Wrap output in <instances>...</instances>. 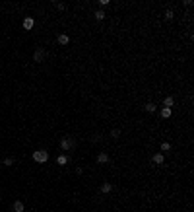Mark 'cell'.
Here are the masks:
<instances>
[{"label": "cell", "instance_id": "obj_1", "mask_svg": "<svg viewBox=\"0 0 194 212\" xmlns=\"http://www.w3.org/2000/svg\"><path fill=\"white\" fill-rule=\"evenodd\" d=\"M33 160L37 164H47L49 162V152L47 150H35L33 152Z\"/></svg>", "mask_w": 194, "mask_h": 212}, {"label": "cell", "instance_id": "obj_2", "mask_svg": "<svg viewBox=\"0 0 194 212\" xmlns=\"http://www.w3.org/2000/svg\"><path fill=\"white\" fill-rule=\"evenodd\" d=\"M76 146V140L70 136H64L62 140H60V150H72V148Z\"/></svg>", "mask_w": 194, "mask_h": 212}, {"label": "cell", "instance_id": "obj_3", "mask_svg": "<svg viewBox=\"0 0 194 212\" xmlns=\"http://www.w3.org/2000/svg\"><path fill=\"white\" fill-rule=\"evenodd\" d=\"M45 57H47L45 49H35V53H33V61H35V62H43V61H45Z\"/></svg>", "mask_w": 194, "mask_h": 212}, {"label": "cell", "instance_id": "obj_4", "mask_svg": "<svg viewBox=\"0 0 194 212\" xmlns=\"http://www.w3.org/2000/svg\"><path fill=\"white\" fill-rule=\"evenodd\" d=\"M152 162L155 165H163V164H165V154H161V152H159V154H153L152 156Z\"/></svg>", "mask_w": 194, "mask_h": 212}, {"label": "cell", "instance_id": "obj_5", "mask_svg": "<svg viewBox=\"0 0 194 212\" xmlns=\"http://www.w3.org/2000/svg\"><path fill=\"white\" fill-rule=\"evenodd\" d=\"M22 25H23V29H25V31H31V29H33V25H35V19L27 16V18L23 19V24H22Z\"/></svg>", "mask_w": 194, "mask_h": 212}, {"label": "cell", "instance_id": "obj_6", "mask_svg": "<svg viewBox=\"0 0 194 212\" xmlns=\"http://www.w3.org/2000/svg\"><path fill=\"white\" fill-rule=\"evenodd\" d=\"M109 162V154L107 152H99L97 154V164H107Z\"/></svg>", "mask_w": 194, "mask_h": 212}, {"label": "cell", "instance_id": "obj_7", "mask_svg": "<svg viewBox=\"0 0 194 212\" xmlns=\"http://www.w3.org/2000/svg\"><path fill=\"white\" fill-rule=\"evenodd\" d=\"M12 210H14V212H23V210H25V204H23L22 200H16V203L12 204Z\"/></svg>", "mask_w": 194, "mask_h": 212}, {"label": "cell", "instance_id": "obj_8", "mask_svg": "<svg viewBox=\"0 0 194 212\" xmlns=\"http://www.w3.org/2000/svg\"><path fill=\"white\" fill-rule=\"evenodd\" d=\"M56 41H58V45H68V43H70V37L66 35V33H60L58 37H56Z\"/></svg>", "mask_w": 194, "mask_h": 212}, {"label": "cell", "instance_id": "obj_9", "mask_svg": "<svg viewBox=\"0 0 194 212\" xmlns=\"http://www.w3.org/2000/svg\"><path fill=\"white\" fill-rule=\"evenodd\" d=\"M111 191H113V185L109 183V181H105V183L101 185V193H103V195H109Z\"/></svg>", "mask_w": 194, "mask_h": 212}, {"label": "cell", "instance_id": "obj_10", "mask_svg": "<svg viewBox=\"0 0 194 212\" xmlns=\"http://www.w3.org/2000/svg\"><path fill=\"white\" fill-rule=\"evenodd\" d=\"M173 105H175V97H171V95H167V97L163 99V107H169V109H171Z\"/></svg>", "mask_w": 194, "mask_h": 212}, {"label": "cell", "instance_id": "obj_11", "mask_svg": "<svg viewBox=\"0 0 194 212\" xmlns=\"http://www.w3.org/2000/svg\"><path fill=\"white\" fill-rule=\"evenodd\" d=\"M56 164H58V165H66V164H68V156H64V154L56 156Z\"/></svg>", "mask_w": 194, "mask_h": 212}, {"label": "cell", "instance_id": "obj_12", "mask_svg": "<svg viewBox=\"0 0 194 212\" xmlns=\"http://www.w3.org/2000/svg\"><path fill=\"white\" fill-rule=\"evenodd\" d=\"M159 117H161V119H169V117H171V109H169V107H163L161 111H159Z\"/></svg>", "mask_w": 194, "mask_h": 212}, {"label": "cell", "instance_id": "obj_13", "mask_svg": "<svg viewBox=\"0 0 194 212\" xmlns=\"http://www.w3.org/2000/svg\"><path fill=\"white\" fill-rule=\"evenodd\" d=\"M95 19L97 22H103V19H105V10H95Z\"/></svg>", "mask_w": 194, "mask_h": 212}, {"label": "cell", "instance_id": "obj_14", "mask_svg": "<svg viewBox=\"0 0 194 212\" xmlns=\"http://www.w3.org/2000/svg\"><path fill=\"white\" fill-rule=\"evenodd\" d=\"M144 109H146V111H148V113H155V103H152V101H149V103H146V107H144Z\"/></svg>", "mask_w": 194, "mask_h": 212}, {"label": "cell", "instance_id": "obj_15", "mask_svg": "<svg viewBox=\"0 0 194 212\" xmlns=\"http://www.w3.org/2000/svg\"><path fill=\"white\" fill-rule=\"evenodd\" d=\"M173 18H175V12H173V10H165V19L167 22H171Z\"/></svg>", "mask_w": 194, "mask_h": 212}, {"label": "cell", "instance_id": "obj_16", "mask_svg": "<svg viewBox=\"0 0 194 212\" xmlns=\"http://www.w3.org/2000/svg\"><path fill=\"white\" fill-rule=\"evenodd\" d=\"M169 150H171V144H169V142H163L161 144V154H167Z\"/></svg>", "mask_w": 194, "mask_h": 212}, {"label": "cell", "instance_id": "obj_17", "mask_svg": "<svg viewBox=\"0 0 194 212\" xmlns=\"http://www.w3.org/2000/svg\"><path fill=\"white\" fill-rule=\"evenodd\" d=\"M120 136V131H119V128H113V131H111V138H119Z\"/></svg>", "mask_w": 194, "mask_h": 212}, {"label": "cell", "instance_id": "obj_18", "mask_svg": "<svg viewBox=\"0 0 194 212\" xmlns=\"http://www.w3.org/2000/svg\"><path fill=\"white\" fill-rule=\"evenodd\" d=\"M14 158H4V165H14Z\"/></svg>", "mask_w": 194, "mask_h": 212}, {"label": "cell", "instance_id": "obj_19", "mask_svg": "<svg viewBox=\"0 0 194 212\" xmlns=\"http://www.w3.org/2000/svg\"><path fill=\"white\" fill-rule=\"evenodd\" d=\"M99 6H101V8H107V6H109V0H99Z\"/></svg>", "mask_w": 194, "mask_h": 212}, {"label": "cell", "instance_id": "obj_20", "mask_svg": "<svg viewBox=\"0 0 194 212\" xmlns=\"http://www.w3.org/2000/svg\"><path fill=\"white\" fill-rule=\"evenodd\" d=\"M55 6H56V8H58V10H64V8H66V6L62 4V2H55Z\"/></svg>", "mask_w": 194, "mask_h": 212}]
</instances>
